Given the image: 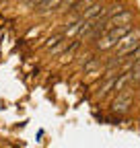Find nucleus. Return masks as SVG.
I'll use <instances>...</instances> for the list:
<instances>
[{
  "label": "nucleus",
  "instance_id": "1",
  "mask_svg": "<svg viewBox=\"0 0 140 148\" xmlns=\"http://www.w3.org/2000/svg\"><path fill=\"white\" fill-rule=\"evenodd\" d=\"M130 107H132V88L124 86V88L117 92V99L113 101L111 109L115 111V113H126Z\"/></svg>",
  "mask_w": 140,
  "mask_h": 148
},
{
  "label": "nucleus",
  "instance_id": "2",
  "mask_svg": "<svg viewBox=\"0 0 140 148\" xmlns=\"http://www.w3.org/2000/svg\"><path fill=\"white\" fill-rule=\"evenodd\" d=\"M130 31V25H121V27H115V29H111L109 31V35L107 37H105V41H99V47H111L115 41L119 43V39H121V37H124L126 33Z\"/></svg>",
  "mask_w": 140,
  "mask_h": 148
},
{
  "label": "nucleus",
  "instance_id": "3",
  "mask_svg": "<svg viewBox=\"0 0 140 148\" xmlns=\"http://www.w3.org/2000/svg\"><path fill=\"white\" fill-rule=\"evenodd\" d=\"M132 18V12H128V10H124V12H119V14H115V16H111V18H107V23H105V27L101 29V33H105V31H111V29H115L119 23H124V25H128V21Z\"/></svg>",
  "mask_w": 140,
  "mask_h": 148
},
{
  "label": "nucleus",
  "instance_id": "4",
  "mask_svg": "<svg viewBox=\"0 0 140 148\" xmlns=\"http://www.w3.org/2000/svg\"><path fill=\"white\" fill-rule=\"evenodd\" d=\"M62 2H64V0H41V2L37 4V8H39V12H49L54 8H60Z\"/></svg>",
  "mask_w": 140,
  "mask_h": 148
},
{
  "label": "nucleus",
  "instance_id": "5",
  "mask_svg": "<svg viewBox=\"0 0 140 148\" xmlns=\"http://www.w3.org/2000/svg\"><path fill=\"white\" fill-rule=\"evenodd\" d=\"M128 80H130V72H124V74H121L119 78H115V80H113V88H115V90L119 92L121 88L126 86V82H128Z\"/></svg>",
  "mask_w": 140,
  "mask_h": 148
},
{
  "label": "nucleus",
  "instance_id": "6",
  "mask_svg": "<svg viewBox=\"0 0 140 148\" xmlns=\"http://www.w3.org/2000/svg\"><path fill=\"white\" fill-rule=\"evenodd\" d=\"M99 10H101V6H99V4H93V6H91V10H86V12H84L80 18H82V21H91V18H93V16H95Z\"/></svg>",
  "mask_w": 140,
  "mask_h": 148
},
{
  "label": "nucleus",
  "instance_id": "7",
  "mask_svg": "<svg viewBox=\"0 0 140 148\" xmlns=\"http://www.w3.org/2000/svg\"><path fill=\"white\" fill-rule=\"evenodd\" d=\"M76 47H78V41H74L72 45H70V49H66L64 53H62V60L66 62V60H70V58H72V53L76 51Z\"/></svg>",
  "mask_w": 140,
  "mask_h": 148
},
{
  "label": "nucleus",
  "instance_id": "8",
  "mask_svg": "<svg viewBox=\"0 0 140 148\" xmlns=\"http://www.w3.org/2000/svg\"><path fill=\"white\" fill-rule=\"evenodd\" d=\"M64 39V37H62V33L60 35H54V37H49V39H47V45L51 47V45H58V41H62Z\"/></svg>",
  "mask_w": 140,
  "mask_h": 148
},
{
  "label": "nucleus",
  "instance_id": "9",
  "mask_svg": "<svg viewBox=\"0 0 140 148\" xmlns=\"http://www.w3.org/2000/svg\"><path fill=\"white\" fill-rule=\"evenodd\" d=\"M95 66H97V60H89V62L84 64V70H93Z\"/></svg>",
  "mask_w": 140,
  "mask_h": 148
}]
</instances>
